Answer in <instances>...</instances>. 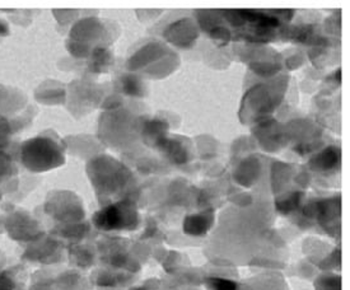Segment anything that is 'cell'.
I'll return each instance as SVG.
<instances>
[{
	"instance_id": "6da1fadb",
	"label": "cell",
	"mask_w": 350,
	"mask_h": 290,
	"mask_svg": "<svg viewBox=\"0 0 350 290\" xmlns=\"http://www.w3.org/2000/svg\"><path fill=\"white\" fill-rule=\"evenodd\" d=\"M214 287L215 290H234L236 285L232 284L229 281H224L222 279H215L214 280Z\"/></svg>"
}]
</instances>
